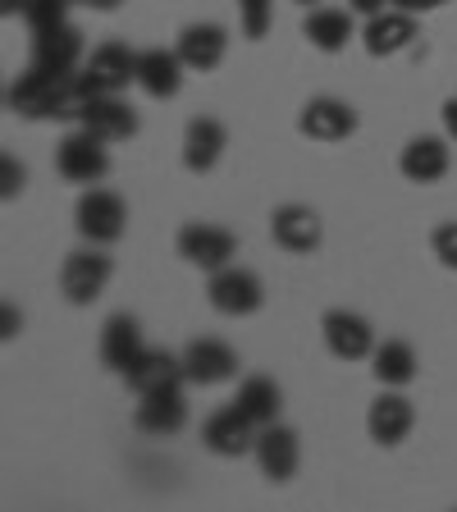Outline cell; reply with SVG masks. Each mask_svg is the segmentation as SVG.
Listing matches in <instances>:
<instances>
[{
	"label": "cell",
	"instance_id": "1",
	"mask_svg": "<svg viewBox=\"0 0 457 512\" xmlns=\"http://www.w3.org/2000/svg\"><path fill=\"white\" fill-rule=\"evenodd\" d=\"M87 92L78 74H46V69H23L5 87V110L19 119H78Z\"/></svg>",
	"mask_w": 457,
	"mask_h": 512
},
{
	"label": "cell",
	"instance_id": "2",
	"mask_svg": "<svg viewBox=\"0 0 457 512\" xmlns=\"http://www.w3.org/2000/svg\"><path fill=\"white\" fill-rule=\"evenodd\" d=\"M110 279H115V256L106 252V247H78V252L64 256V266H60V293L74 307H92L101 293L110 288Z\"/></svg>",
	"mask_w": 457,
	"mask_h": 512
},
{
	"label": "cell",
	"instance_id": "3",
	"mask_svg": "<svg viewBox=\"0 0 457 512\" xmlns=\"http://www.w3.org/2000/svg\"><path fill=\"white\" fill-rule=\"evenodd\" d=\"M110 142H101L87 128H69L60 142H55V174L64 183H83V188H96V183L110 174Z\"/></svg>",
	"mask_w": 457,
	"mask_h": 512
},
{
	"label": "cell",
	"instance_id": "4",
	"mask_svg": "<svg viewBox=\"0 0 457 512\" xmlns=\"http://www.w3.org/2000/svg\"><path fill=\"white\" fill-rule=\"evenodd\" d=\"M74 229L83 243H96V247L119 243L128 229V202L110 188H87L74 206Z\"/></svg>",
	"mask_w": 457,
	"mask_h": 512
},
{
	"label": "cell",
	"instance_id": "5",
	"mask_svg": "<svg viewBox=\"0 0 457 512\" xmlns=\"http://www.w3.org/2000/svg\"><path fill=\"white\" fill-rule=\"evenodd\" d=\"M78 83L87 96H106V92H128L138 87V51L124 42H106L96 46L78 69Z\"/></svg>",
	"mask_w": 457,
	"mask_h": 512
},
{
	"label": "cell",
	"instance_id": "6",
	"mask_svg": "<svg viewBox=\"0 0 457 512\" xmlns=\"http://www.w3.org/2000/svg\"><path fill=\"white\" fill-rule=\"evenodd\" d=\"M206 298H211V307L220 311V316H256V311L266 307V284H261V275L247 266H224L215 270L211 279H206Z\"/></svg>",
	"mask_w": 457,
	"mask_h": 512
},
{
	"label": "cell",
	"instance_id": "7",
	"mask_svg": "<svg viewBox=\"0 0 457 512\" xmlns=\"http://www.w3.org/2000/svg\"><path fill=\"white\" fill-rule=\"evenodd\" d=\"M174 247H179V256L188 266L206 270V275L234 266V256H238V238L224 224H211V220H188L179 229V238H174Z\"/></svg>",
	"mask_w": 457,
	"mask_h": 512
},
{
	"label": "cell",
	"instance_id": "8",
	"mask_svg": "<svg viewBox=\"0 0 457 512\" xmlns=\"http://www.w3.org/2000/svg\"><path fill=\"white\" fill-rule=\"evenodd\" d=\"M320 339H325L330 357H339V362H371L375 325L362 316V311L334 307V311H325V316H320Z\"/></svg>",
	"mask_w": 457,
	"mask_h": 512
},
{
	"label": "cell",
	"instance_id": "9",
	"mask_svg": "<svg viewBox=\"0 0 457 512\" xmlns=\"http://www.w3.org/2000/svg\"><path fill=\"white\" fill-rule=\"evenodd\" d=\"M252 458H256V467H261V476L275 480V485L293 480V476H298V467H302V439H298V430L279 426V421L261 426V430H256Z\"/></svg>",
	"mask_w": 457,
	"mask_h": 512
},
{
	"label": "cell",
	"instance_id": "10",
	"mask_svg": "<svg viewBox=\"0 0 457 512\" xmlns=\"http://www.w3.org/2000/svg\"><path fill=\"white\" fill-rule=\"evenodd\" d=\"M256 421L243 412L238 403L220 407V412L206 416V426H202V444L206 453H215V458H243V453H252L256 448Z\"/></svg>",
	"mask_w": 457,
	"mask_h": 512
},
{
	"label": "cell",
	"instance_id": "11",
	"mask_svg": "<svg viewBox=\"0 0 457 512\" xmlns=\"http://www.w3.org/2000/svg\"><path fill=\"white\" fill-rule=\"evenodd\" d=\"M74 124L87 128V133H96L101 142H128L133 133H138V110L124 101V92L87 96Z\"/></svg>",
	"mask_w": 457,
	"mask_h": 512
},
{
	"label": "cell",
	"instance_id": "12",
	"mask_svg": "<svg viewBox=\"0 0 457 512\" xmlns=\"http://www.w3.org/2000/svg\"><path fill=\"white\" fill-rule=\"evenodd\" d=\"M32 69L46 74H78L83 69V32L74 23H55V28L32 32Z\"/></svg>",
	"mask_w": 457,
	"mask_h": 512
},
{
	"label": "cell",
	"instance_id": "13",
	"mask_svg": "<svg viewBox=\"0 0 457 512\" xmlns=\"http://www.w3.org/2000/svg\"><path fill=\"white\" fill-rule=\"evenodd\" d=\"M270 238H275V247H284L288 256H311L325 243V224H320V215L311 211V206L288 202L270 215Z\"/></svg>",
	"mask_w": 457,
	"mask_h": 512
},
{
	"label": "cell",
	"instance_id": "14",
	"mask_svg": "<svg viewBox=\"0 0 457 512\" xmlns=\"http://www.w3.org/2000/svg\"><path fill=\"white\" fill-rule=\"evenodd\" d=\"M298 133L311 142H348L357 133V110L339 96H311L298 115Z\"/></svg>",
	"mask_w": 457,
	"mask_h": 512
},
{
	"label": "cell",
	"instance_id": "15",
	"mask_svg": "<svg viewBox=\"0 0 457 512\" xmlns=\"http://www.w3.org/2000/svg\"><path fill=\"white\" fill-rule=\"evenodd\" d=\"M124 384L138 398H147V394H165V389H183L188 371H183V357H174V352H165V348H147L138 362L124 371Z\"/></svg>",
	"mask_w": 457,
	"mask_h": 512
},
{
	"label": "cell",
	"instance_id": "16",
	"mask_svg": "<svg viewBox=\"0 0 457 512\" xmlns=\"http://www.w3.org/2000/svg\"><path fill=\"white\" fill-rule=\"evenodd\" d=\"M224 147H229V128L215 115H197L183 128V170L188 174H211L224 160Z\"/></svg>",
	"mask_w": 457,
	"mask_h": 512
},
{
	"label": "cell",
	"instance_id": "17",
	"mask_svg": "<svg viewBox=\"0 0 457 512\" xmlns=\"http://www.w3.org/2000/svg\"><path fill=\"white\" fill-rule=\"evenodd\" d=\"M183 74H188V64H183V55L165 51V46H147V51H138V87L151 96V101H174V96L183 92Z\"/></svg>",
	"mask_w": 457,
	"mask_h": 512
},
{
	"label": "cell",
	"instance_id": "18",
	"mask_svg": "<svg viewBox=\"0 0 457 512\" xmlns=\"http://www.w3.org/2000/svg\"><path fill=\"white\" fill-rule=\"evenodd\" d=\"M448 133L444 138H435V133H421V138H412L403 147V156H398V170H403L407 183H421V188H430V183H439L448 174V165H453V147H448Z\"/></svg>",
	"mask_w": 457,
	"mask_h": 512
},
{
	"label": "cell",
	"instance_id": "19",
	"mask_svg": "<svg viewBox=\"0 0 457 512\" xmlns=\"http://www.w3.org/2000/svg\"><path fill=\"white\" fill-rule=\"evenodd\" d=\"M412 42H416V14L394 10V5L362 23V46L371 60H389V55L407 51Z\"/></svg>",
	"mask_w": 457,
	"mask_h": 512
},
{
	"label": "cell",
	"instance_id": "20",
	"mask_svg": "<svg viewBox=\"0 0 457 512\" xmlns=\"http://www.w3.org/2000/svg\"><path fill=\"white\" fill-rule=\"evenodd\" d=\"M412 426H416V407H412V398H403L398 389H384L371 403V412H366V435L380 448H398L412 435Z\"/></svg>",
	"mask_w": 457,
	"mask_h": 512
},
{
	"label": "cell",
	"instance_id": "21",
	"mask_svg": "<svg viewBox=\"0 0 457 512\" xmlns=\"http://www.w3.org/2000/svg\"><path fill=\"white\" fill-rule=\"evenodd\" d=\"M174 51L183 55L188 74H215L224 64V55H229V32H224L220 23H188V28L179 32Z\"/></svg>",
	"mask_w": 457,
	"mask_h": 512
},
{
	"label": "cell",
	"instance_id": "22",
	"mask_svg": "<svg viewBox=\"0 0 457 512\" xmlns=\"http://www.w3.org/2000/svg\"><path fill=\"white\" fill-rule=\"evenodd\" d=\"M183 371H188V384H224L238 375V352L224 339H192L183 348Z\"/></svg>",
	"mask_w": 457,
	"mask_h": 512
},
{
	"label": "cell",
	"instance_id": "23",
	"mask_svg": "<svg viewBox=\"0 0 457 512\" xmlns=\"http://www.w3.org/2000/svg\"><path fill=\"white\" fill-rule=\"evenodd\" d=\"M302 37L311 42V51L339 55V51H348V42L357 37V14L334 10V5H311V14L302 19Z\"/></svg>",
	"mask_w": 457,
	"mask_h": 512
},
{
	"label": "cell",
	"instance_id": "24",
	"mask_svg": "<svg viewBox=\"0 0 457 512\" xmlns=\"http://www.w3.org/2000/svg\"><path fill=\"white\" fill-rule=\"evenodd\" d=\"M133 426L151 439H170L188 426V398L183 389H165V394H147L138 398V412H133Z\"/></svg>",
	"mask_w": 457,
	"mask_h": 512
},
{
	"label": "cell",
	"instance_id": "25",
	"mask_svg": "<svg viewBox=\"0 0 457 512\" xmlns=\"http://www.w3.org/2000/svg\"><path fill=\"white\" fill-rule=\"evenodd\" d=\"M142 352H147V343H142V325L128 316V311H119V316H110L106 325H101V366H106V371L124 375Z\"/></svg>",
	"mask_w": 457,
	"mask_h": 512
},
{
	"label": "cell",
	"instance_id": "26",
	"mask_svg": "<svg viewBox=\"0 0 457 512\" xmlns=\"http://www.w3.org/2000/svg\"><path fill=\"white\" fill-rule=\"evenodd\" d=\"M421 362H416V348L407 339H384L371 352V375L380 380V389H407L416 380Z\"/></svg>",
	"mask_w": 457,
	"mask_h": 512
},
{
	"label": "cell",
	"instance_id": "27",
	"mask_svg": "<svg viewBox=\"0 0 457 512\" xmlns=\"http://www.w3.org/2000/svg\"><path fill=\"white\" fill-rule=\"evenodd\" d=\"M234 403L252 416L256 426H270V421H279V412H284V389H279L270 375H247V380H238Z\"/></svg>",
	"mask_w": 457,
	"mask_h": 512
},
{
	"label": "cell",
	"instance_id": "28",
	"mask_svg": "<svg viewBox=\"0 0 457 512\" xmlns=\"http://www.w3.org/2000/svg\"><path fill=\"white\" fill-rule=\"evenodd\" d=\"M238 28L247 42H261L275 28V0H238Z\"/></svg>",
	"mask_w": 457,
	"mask_h": 512
},
{
	"label": "cell",
	"instance_id": "29",
	"mask_svg": "<svg viewBox=\"0 0 457 512\" xmlns=\"http://www.w3.org/2000/svg\"><path fill=\"white\" fill-rule=\"evenodd\" d=\"M69 10H74V0H23V23L28 32H42L55 23H69Z\"/></svg>",
	"mask_w": 457,
	"mask_h": 512
},
{
	"label": "cell",
	"instance_id": "30",
	"mask_svg": "<svg viewBox=\"0 0 457 512\" xmlns=\"http://www.w3.org/2000/svg\"><path fill=\"white\" fill-rule=\"evenodd\" d=\"M430 247H435V256H439V266L457 270V220L439 224L435 234H430Z\"/></svg>",
	"mask_w": 457,
	"mask_h": 512
},
{
	"label": "cell",
	"instance_id": "31",
	"mask_svg": "<svg viewBox=\"0 0 457 512\" xmlns=\"http://www.w3.org/2000/svg\"><path fill=\"white\" fill-rule=\"evenodd\" d=\"M23 183H28V170H23V165H14V156L0 160V197H5V202H14V197H19Z\"/></svg>",
	"mask_w": 457,
	"mask_h": 512
},
{
	"label": "cell",
	"instance_id": "32",
	"mask_svg": "<svg viewBox=\"0 0 457 512\" xmlns=\"http://www.w3.org/2000/svg\"><path fill=\"white\" fill-rule=\"evenodd\" d=\"M448 0H394V10H407V14H416V19H421V14H435V10H444Z\"/></svg>",
	"mask_w": 457,
	"mask_h": 512
},
{
	"label": "cell",
	"instance_id": "33",
	"mask_svg": "<svg viewBox=\"0 0 457 512\" xmlns=\"http://www.w3.org/2000/svg\"><path fill=\"white\" fill-rule=\"evenodd\" d=\"M394 0H348V10L357 14V19H371V14H380V10H389Z\"/></svg>",
	"mask_w": 457,
	"mask_h": 512
},
{
	"label": "cell",
	"instance_id": "34",
	"mask_svg": "<svg viewBox=\"0 0 457 512\" xmlns=\"http://www.w3.org/2000/svg\"><path fill=\"white\" fill-rule=\"evenodd\" d=\"M439 115H444V133L457 142V92L444 101V110H439Z\"/></svg>",
	"mask_w": 457,
	"mask_h": 512
},
{
	"label": "cell",
	"instance_id": "35",
	"mask_svg": "<svg viewBox=\"0 0 457 512\" xmlns=\"http://www.w3.org/2000/svg\"><path fill=\"white\" fill-rule=\"evenodd\" d=\"M74 5H83V10H96V14H115L124 0H74Z\"/></svg>",
	"mask_w": 457,
	"mask_h": 512
},
{
	"label": "cell",
	"instance_id": "36",
	"mask_svg": "<svg viewBox=\"0 0 457 512\" xmlns=\"http://www.w3.org/2000/svg\"><path fill=\"white\" fill-rule=\"evenodd\" d=\"M14 325H23V316L14 320V307H5V330H0V334H5V339H14V334H19Z\"/></svg>",
	"mask_w": 457,
	"mask_h": 512
},
{
	"label": "cell",
	"instance_id": "37",
	"mask_svg": "<svg viewBox=\"0 0 457 512\" xmlns=\"http://www.w3.org/2000/svg\"><path fill=\"white\" fill-rule=\"evenodd\" d=\"M0 14L10 19V14H23V0H0Z\"/></svg>",
	"mask_w": 457,
	"mask_h": 512
},
{
	"label": "cell",
	"instance_id": "38",
	"mask_svg": "<svg viewBox=\"0 0 457 512\" xmlns=\"http://www.w3.org/2000/svg\"><path fill=\"white\" fill-rule=\"evenodd\" d=\"M298 5H316V0H298Z\"/></svg>",
	"mask_w": 457,
	"mask_h": 512
}]
</instances>
